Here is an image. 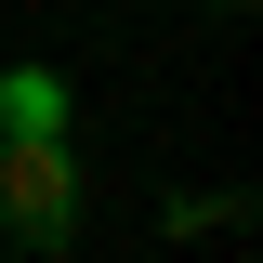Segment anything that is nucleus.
Here are the masks:
<instances>
[{"label": "nucleus", "mask_w": 263, "mask_h": 263, "mask_svg": "<svg viewBox=\"0 0 263 263\" xmlns=\"http://www.w3.org/2000/svg\"><path fill=\"white\" fill-rule=\"evenodd\" d=\"M0 132H66V79L53 66H13L0 79Z\"/></svg>", "instance_id": "nucleus-2"}, {"label": "nucleus", "mask_w": 263, "mask_h": 263, "mask_svg": "<svg viewBox=\"0 0 263 263\" xmlns=\"http://www.w3.org/2000/svg\"><path fill=\"white\" fill-rule=\"evenodd\" d=\"M0 237H27V250L79 237V145L66 132H0Z\"/></svg>", "instance_id": "nucleus-1"}]
</instances>
